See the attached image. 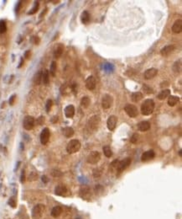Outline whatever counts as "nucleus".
<instances>
[{
    "label": "nucleus",
    "mask_w": 182,
    "mask_h": 219,
    "mask_svg": "<svg viewBox=\"0 0 182 219\" xmlns=\"http://www.w3.org/2000/svg\"><path fill=\"white\" fill-rule=\"evenodd\" d=\"M154 109V101L151 99L145 100L141 105V113L144 115H149Z\"/></svg>",
    "instance_id": "1"
},
{
    "label": "nucleus",
    "mask_w": 182,
    "mask_h": 219,
    "mask_svg": "<svg viewBox=\"0 0 182 219\" xmlns=\"http://www.w3.org/2000/svg\"><path fill=\"white\" fill-rule=\"evenodd\" d=\"M80 148H81V143L76 139H72L68 143L66 147V151L69 153H75L78 152Z\"/></svg>",
    "instance_id": "2"
},
{
    "label": "nucleus",
    "mask_w": 182,
    "mask_h": 219,
    "mask_svg": "<svg viewBox=\"0 0 182 219\" xmlns=\"http://www.w3.org/2000/svg\"><path fill=\"white\" fill-rule=\"evenodd\" d=\"M100 116L99 115H93L89 119L88 122H87V127L90 131H96L98 126L100 124Z\"/></svg>",
    "instance_id": "3"
},
{
    "label": "nucleus",
    "mask_w": 182,
    "mask_h": 219,
    "mask_svg": "<svg viewBox=\"0 0 182 219\" xmlns=\"http://www.w3.org/2000/svg\"><path fill=\"white\" fill-rule=\"evenodd\" d=\"M44 212H45V206L42 204H38L32 210V218L33 219H39L42 217Z\"/></svg>",
    "instance_id": "4"
},
{
    "label": "nucleus",
    "mask_w": 182,
    "mask_h": 219,
    "mask_svg": "<svg viewBox=\"0 0 182 219\" xmlns=\"http://www.w3.org/2000/svg\"><path fill=\"white\" fill-rule=\"evenodd\" d=\"M100 159H101L100 153L97 151H92L88 154L87 158V162L88 164H96L100 161Z\"/></svg>",
    "instance_id": "5"
},
{
    "label": "nucleus",
    "mask_w": 182,
    "mask_h": 219,
    "mask_svg": "<svg viewBox=\"0 0 182 219\" xmlns=\"http://www.w3.org/2000/svg\"><path fill=\"white\" fill-rule=\"evenodd\" d=\"M35 126V119L33 116L31 115H26L24 119V121H23V127L25 130L27 131H30L31 129H33Z\"/></svg>",
    "instance_id": "6"
},
{
    "label": "nucleus",
    "mask_w": 182,
    "mask_h": 219,
    "mask_svg": "<svg viewBox=\"0 0 182 219\" xmlns=\"http://www.w3.org/2000/svg\"><path fill=\"white\" fill-rule=\"evenodd\" d=\"M131 164V159L130 158H126L124 159V160L122 161H119L118 164V166H117V172H118V175L121 174L124 169H126L127 167L130 165Z\"/></svg>",
    "instance_id": "7"
},
{
    "label": "nucleus",
    "mask_w": 182,
    "mask_h": 219,
    "mask_svg": "<svg viewBox=\"0 0 182 219\" xmlns=\"http://www.w3.org/2000/svg\"><path fill=\"white\" fill-rule=\"evenodd\" d=\"M124 110L127 113V115L130 117H136L138 115V109L135 106L131 105V104H127L124 107Z\"/></svg>",
    "instance_id": "8"
},
{
    "label": "nucleus",
    "mask_w": 182,
    "mask_h": 219,
    "mask_svg": "<svg viewBox=\"0 0 182 219\" xmlns=\"http://www.w3.org/2000/svg\"><path fill=\"white\" fill-rule=\"evenodd\" d=\"M112 102H113L112 97L110 94H104L103 97H102V108L103 109H109L112 105Z\"/></svg>",
    "instance_id": "9"
},
{
    "label": "nucleus",
    "mask_w": 182,
    "mask_h": 219,
    "mask_svg": "<svg viewBox=\"0 0 182 219\" xmlns=\"http://www.w3.org/2000/svg\"><path fill=\"white\" fill-rule=\"evenodd\" d=\"M50 136H51V133H50V130H49V128H44V129H43V131H41V133H40V137H39L40 143H41L43 145H45V144L49 142Z\"/></svg>",
    "instance_id": "10"
},
{
    "label": "nucleus",
    "mask_w": 182,
    "mask_h": 219,
    "mask_svg": "<svg viewBox=\"0 0 182 219\" xmlns=\"http://www.w3.org/2000/svg\"><path fill=\"white\" fill-rule=\"evenodd\" d=\"M155 157V153L153 150H148L145 152L141 156V160L143 162H147L149 160H152Z\"/></svg>",
    "instance_id": "11"
},
{
    "label": "nucleus",
    "mask_w": 182,
    "mask_h": 219,
    "mask_svg": "<svg viewBox=\"0 0 182 219\" xmlns=\"http://www.w3.org/2000/svg\"><path fill=\"white\" fill-rule=\"evenodd\" d=\"M117 121H118V118L115 115H110L108 117V121H107V126L110 131H113L115 129L116 125H117Z\"/></svg>",
    "instance_id": "12"
},
{
    "label": "nucleus",
    "mask_w": 182,
    "mask_h": 219,
    "mask_svg": "<svg viewBox=\"0 0 182 219\" xmlns=\"http://www.w3.org/2000/svg\"><path fill=\"white\" fill-rule=\"evenodd\" d=\"M86 87L89 90H93L96 88V79L93 76H89L86 80Z\"/></svg>",
    "instance_id": "13"
},
{
    "label": "nucleus",
    "mask_w": 182,
    "mask_h": 219,
    "mask_svg": "<svg viewBox=\"0 0 182 219\" xmlns=\"http://www.w3.org/2000/svg\"><path fill=\"white\" fill-rule=\"evenodd\" d=\"M80 196L83 199H89L91 196V190L90 188L87 186H83L80 190Z\"/></svg>",
    "instance_id": "14"
},
{
    "label": "nucleus",
    "mask_w": 182,
    "mask_h": 219,
    "mask_svg": "<svg viewBox=\"0 0 182 219\" xmlns=\"http://www.w3.org/2000/svg\"><path fill=\"white\" fill-rule=\"evenodd\" d=\"M158 74V70L154 68H149L148 70H146L145 73V79H151L154 78L156 75Z\"/></svg>",
    "instance_id": "15"
},
{
    "label": "nucleus",
    "mask_w": 182,
    "mask_h": 219,
    "mask_svg": "<svg viewBox=\"0 0 182 219\" xmlns=\"http://www.w3.org/2000/svg\"><path fill=\"white\" fill-rule=\"evenodd\" d=\"M67 191H68L67 188L65 185H62V184L57 185L55 189V195H57V196H66Z\"/></svg>",
    "instance_id": "16"
},
{
    "label": "nucleus",
    "mask_w": 182,
    "mask_h": 219,
    "mask_svg": "<svg viewBox=\"0 0 182 219\" xmlns=\"http://www.w3.org/2000/svg\"><path fill=\"white\" fill-rule=\"evenodd\" d=\"M182 31V20L181 19H177L172 26V31L174 33H181Z\"/></svg>",
    "instance_id": "17"
},
{
    "label": "nucleus",
    "mask_w": 182,
    "mask_h": 219,
    "mask_svg": "<svg viewBox=\"0 0 182 219\" xmlns=\"http://www.w3.org/2000/svg\"><path fill=\"white\" fill-rule=\"evenodd\" d=\"M174 50H175V46H173V45L166 46H164V47H163V48L161 49L160 53H161V55H162L163 56H169L170 53H172Z\"/></svg>",
    "instance_id": "18"
},
{
    "label": "nucleus",
    "mask_w": 182,
    "mask_h": 219,
    "mask_svg": "<svg viewBox=\"0 0 182 219\" xmlns=\"http://www.w3.org/2000/svg\"><path fill=\"white\" fill-rule=\"evenodd\" d=\"M65 115L66 118H72L75 115V107L72 105H69L65 108Z\"/></svg>",
    "instance_id": "19"
},
{
    "label": "nucleus",
    "mask_w": 182,
    "mask_h": 219,
    "mask_svg": "<svg viewBox=\"0 0 182 219\" xmlns=\"http://www.w3.org/2000/svg\"><path fill=\"white\" fill-rule=\"evenodd\" d=\"M149 128H150V124H149L148 121H141L138 124V129L140 131H146L149 130Z\"/></svg>",
    "instance_id": "20"
},
{
    "label": "nucleus",
    "mask_w": 182,
    "mask_h": 219,
    "mask_svg": "<svg viewBox=\"0 0 182 219\" xmlns=\"http://www.w3.org/2000/svg\"><path fill=\"white\" fill-rule=\"evenodd\" d=\"M63 51H64V46L63 45L61 44H59L58 46H56V47L54 50V56L55 58H59L62 53H63Z\"/></svg>",
    "instance_id": "21"
},
{
    "label": "nucleus",
    "mask_w": 182,
    "mask_h": 219,
    "mask_svg": "<svg viewBox=\"0 0 182 219\" xmlns=\"http://www.w3.org/2000/svg\"><path fill=\"white\" fill-rule=\"evenodd\" d=\"M143 94L140 93V92H135V93H133L132 94V96H131V99H132V101L133 102H139L142 99H143Z\"/></svg>",
    "instance_id": "22"
},
{
    "label": "nucleus",
    "mask_w": 182,
    "mask_h": 219,
    "mask_svg": "<svg viewBox=\"0 0 182 219\" xmlns=\"http://www.w3.org/2000/svg\"><path fill=\"white\" fill-rule=\"evenodd\" d=\"M90 14L87 11H83L81 15V20L83 24L87 25L90 22Z\"/></svg>",
    "instance_id": "23"
},
{
    "label": "nucleus",
    "mask_w": 182,
    "mask_h": 219,
    "mask_svg": "<svg viewBox=\"0 0 182 219\" xmlns=\"http://www.w3.org/2000/svg\"><path fill=\"white\" fill-rule=\"evenodd\" d=\"M170 95V90H163L162 91L160 92V94L157 95V98L160 100H163L164 99L168 98Z\"/></svg>",
    "instance_id": "24"
},
{
    "label": "nucleus",
    "mask_w": 182,
    "mask_h": 219,
    "mask_svg": "<svg viewBox=\"0 0 182 219\" xmlns=\"http://www.w3.org/2000/svg\"><path fill=\"white\" fill-rule=\"evenodd\" d=\"M179 97L175 96V95H170L169 96V100H168V105L170 106H175L178 102H179Z\"/></svg>",
    "instance_id": "25"
},
{
    "label": "nucleus",
    "mask_w": 182,
    "mask_h": 219,
    "mask_svg": "<svg viewBox=\"0 0 182 219\" xmlns=\"http://www.w3.org/2000/svg\"><path fill=\"white\" fill-rule=\"evenodd\" d=\"M41 81H42V72L39 71L38 73L35 74V76L33 78V82H34L35 84L39 85V84H40Z\"/></svg>",
    "instance_id": "26"
},
{
    "label": "nucleus",
    "mask_w": 182,
    "mask_h": 219,
    "mask_svg": "<svg viewBox=\"0 0 182 219\" xmlns=\"http://www.w3.org/2000/svg\"><path fill=\"white\" fill-rule=\"evenodd\" d=\"M61 212H62V208L60 206H56L55 207H53L51 211V216L54 218H57L61 214Z\"/></svg>",
    "instance_id": "27"
},
{
    "label": "nucleus",
    "mask_w": 182,
    "mask_h": 219,
    "mask_svg": "<svg viewBox=\"0 0 182 219\" xmlns=\"http://www.w3.org/2000/svg\"><path fill=\"white\" fill-rule=\"evenodd\" d=\"M91 104V100L88 96H84L82 97L81 100V106L83 108H87Z\"/></svg>",
    "instance_id": "28"
},
{
    "label": "nucleus",
    "mask_w": 182,
    "mask_h": 219,
    "mask_svg": "<svg viewBox=\"0 0 182 219\" xmlns=\"http://www.w3.org/2000/svg\"><path fill=\"white\" fill-rule=\"evenodd\" d=\"M49 71L45 69L43 72H42V82L44 83V84L47 85L50 82V78H49Z\"/></svg>",
    "instance_id": "29"
},
{
    "label": "nucleus",
    "mask_w": 182,
    "mask_h": 219,
    "mask_svg": "<svg viewBox=\"0 0 182 219\" xmlns=\"http://www.w3.org/2000/svg\"><path fill=\"white\" fill-rule=\"evenodd\" d=\"M63 134L65 135L66 137H72L74 135V130L70 127H65L63 129Z\"/></svg>",
    "instance_id": "30"
},
{
    "label": "nucleus",
    "mask_w": 182,
    "mask_h": 219,
    "mask_svg": "<svg viewBox=\"0 0 182 219\" xmlns=\"http://www.w3.org/2000/svg\"><path fill=\"white\" fill-rule=\"evenodd\" d=\"M102 151H103V153H104V155H105L106 157H108V158L112 157V152L111 147H110L108 145H106V146L103 147H102Z\"/></svg>",
    "instance_id": "31"
},
{
    "label": "nucleus",
    "mask_w": 182,
    "mask_h": 219,
    "mask_svg": "<svg viewBox=\"0 0 182 219\" xmlns=\"http://www.w3.org/2000/svg\"><path fill=\"white\" fill-rule=\"evenodd\" d=\"M173 69L175 73H181V60H179L178 62H176L174 64Z\"/></svg>",
    "instance_id": "32"
},
{
    "label": "nucleus",
    "mask_w": 182,
    "mask_h": 219,
    "mask_svg": "<svg viewBox=\"0 0 182 219\" xmlns=\"http://www.w3.org/2000/svg\"><path fill=\"white\" fill-rule=\"evenodd\" d=\"M39 3L38 1H35V4H34V7L28 12V15H34L37 12V10L39 9Z\"/></svg>",
    "instance_id": "33"
},
{
    "label": "nucleus",
    "mask_w": 182,
    "mask_h": 219,
    "mask_svg": "<svg viewBox=\"0 0 182 219\" xmlns=\"http://www.w3.org/2000/svg\"><path fill=\"white\" fill-rule=\"evenodd\" d=\"M7 31V25L5 21L3 20H0V34H3L5 33Z\"/></svg>",
    "instance_id": "34"
},
{
    "label": "nucleus",
    "mask_w": 182,
    "mask_h": 219,
    "mask_svg": "<svg viewBox=\"0 0 182 219\" xmlns=\"http://www.w3.org/2000/svg\"><path fill=\"white\" fill-rule=\"evenodd\" d=\"M55 72H56V62L55 61H53L51 62V69H50V73L52 76H55Z\"/></svg>",
    "instance_id": "35"
},
{
    "label": "nucleus",
    "mask_w": 182,
    "mask_h": 219,
    "mask_svg": "<svg viewBox=\"0 0 182 219\" xmlns=\"http://www.w3.org/2000/svg\"><path fill=\"white\" fill-rule=\"evenodd\" d=\"M143 90H145V94H152V93H153V90H152L149 86H148L147 84H144Z\"/></svg>",
    "instance_id": "36"
},
{
    "label": "nucleus",
    "mask_w": 182,
    "mask_h": 219,
    "mask_svg": "<svg viewBox=\"0 0 182 219\" xmlns=\"http://www.w3.org/2000/svg\"><path fill=\"white\" fill-rule=\"evenodd\" d=\"M138 140H139V135L136 134V133H134V134L131 137V138H130V141H131L132 143H136L138 142Z\"/></svg>",
    "instance_id": "37"
},
{
    "label": "nucleus",
    "mask_w": 182,
    "mask_h": 219,
    "mask_svg": "<svg viewBox=\"0 0 182 219\" xmlns=\"http://www.w3.org/2000/svg\"><path fill=\"white\" fill-rule=\"evenodd\" d=\"M51 106H52V100H48L47 102H46V111L47 112H49L51 110Z\"/></svg>",
    "instance_id": "38"
},
{
    "label": "nucleus",
    "mask_w": 182,
    "mask_h": 219,
    "mask_svg": "<svg viewBox=\"0 0 182 219\" xmlns=\"http://www.w3.org/2000/svg\"><path fill=\"white\" fill-rule=\"evenodd\" d=\"M51 174H52V175L55 176V177H59V176H61V175H62V173H61L60 171H59V170H53Z\"/></svg>",
    "instance_id": "39"
},
{
    "label": "nucleus",
    "mask_w": 182,
    "mask_h": 219,
    "mask_svg": "<svg viewBox=\"0 0 182 219\" xmlns=\"http://www.w3.org/2000/svg\"><path fill=\"white\" fill-rule=\"evenodd\" d=\"M93 175H94V177H99V176L101 175L100 170H99L98 169H95L93 170Z\"/></svg>",
    "instance_id": "40"
},
{
    "label": "nucleus",
    "mask_w": 182,
    "mask_h": 219,
    "mask_svg": "<svg viewBox=\"0 0 182 219\" xmlns=\"http://www.w3.org/2000/svg\"><path fill=\"white\" fill-rule=\"evenodd\" d=\"M9 204L12 207H14V208L16 206V203H15V201H14V197L10 198V200H9Z\"/></svg>",
    "instance_id": "41"
},
{
    "label": "nucleus",
    "mask_w": 182,
    "mask_h": 219,
    "mask_svg": "<svg viewBox=\"0 0 182 219\" xmlns=\"http://www.w3.org/2000/svg\"><path fill=\"white\" fill-rule=\"evenodd\" d=\"M29 178H30V181H35V180H36L37 175L33 172V173H31V175H30V177H29Z\"/></svg>",
    "instance_id": "42"
},
{
    "label": "nucleus",
    "mask_w": 182,
    "mask_h": 219,
    "mask_svg": "<svg viewBox=\"0 0 182 219\" xmlns=\"http://www.w3.org/2000/svg\"><path fill=\"white\" fill-rule=\"evenodd\" d=\"M38 124L39 125H42L44 122H45V117H43V116H40L39 118H38Z\"/></svg>",
    "instance_id": "43"
},
{
    "label": "nucleus",
    "mask_w": 182,
    "mask_h": 219,
    "mask_svg": "<svg viewBox=\"0 0 182 219\" xmlns=\"http://www.w3.org/2000/svg\"><path fill=\"white\" fill-rule=\"evenodd\" d=\"M14 100H15V94L12 95L9 99V105L10 106H13L14 105Z\"/></svg>",
    "instance_id": "44"
},
{
    "label": "nucleus",
    "mask_w": 182,
    "mask_h": 219,
    "mask_svg": "<svg viewBox=\"0 0 182 219\" xmlns=\"http://www.w3.org/2000/svg\"><path fill=\"white\" fill-rule=\"evenodd\" d=\"M32 41H34L35 42V44H39V37L38 36H33V39H32Z\"/></svg>",
    "instance_id": "45"
},
{
    "label": "nucleus",
    "mask_w": 182,
    "mask_h": 219,
    "mask_svg": "<svg viewBox=\"0 0 182 219\" xmlns=\"http://www.w3.org/2000/svg\"><path fill=\"white\" fill-rule=\"evenodd\" d=\"M24 180H25V176H24V170H23V171H22V175H21V176H20V181H21V182H24Z\"/></svg>",
    "instance_id": "46"
},
{
    "label": "nucleus",
    "mask_w": 182,
    "mask_h": 219,
    "mask_svg": "<svg viewBox=\"0 0 182 219\" xmlns=\"http://www.w3.org/2000/svg\"><path fill=\"white\" fill-rule=\"evenodd\" d=\"M41 180H42V181L44 183H47L49 181V179H48L45 175H43V176L41 177Z\"/></svg>",
    "instance_id": "47"
},
{
    "label": "nucleus",
    "mask_w": 182,
    "mask_h": 219,
    "mask_svg": "<svg viewBox=\"0 0 182 219\" xmlns=\"http://www.w3.org/2000/svg\"><path fill=\"white\" fill-rule=\"evenodd\" d=\"M20 7H21V2H18L17 6H16V9H15V11H16V12H18V11H19Z\"/></svg>",
    "instance_id": "48"
},
{
    "label": "nucleus",
    "mask_w": 182,
    "mask_h": 219,
    "mask_svg": "<svg viewBox=\"0 0 182 219\" xmlns=\"http://www.w3.org/2000/svg\"><path fill=\"white\" fill-rule=\"evenodd\" d=\"M24 56H25L26 58H30V51H27V52L24 53Z\"/></svg>",
    "instance_id": "49"
},
{
    "label": "nucleus",
    "mask_w": 182,
    "mask_h": 219,
    "mask_svg": "<svg viewBox=\"0 0 182 219\" xmlns=\"http://www.w3.org/2000/svg\"><path fill=\"white\" fill-rule=\"evenodd\" d=\"M23 62H24V59H23V58H21V60H20V62H19V65H18V68H20V67L23 65Z\"/></svg>",
    "instance_id": "50"
},
{
    "label": "nucleus",
    "mask_w": 182,
    "mask_h": 219,
    "mask_svg": "<svg viewBox=\"0 0 182 219\" xmlns=\"http://www.w3.org/2000/svg\"><path fill=\"white\" fill-rule=\"evenodd\" d=\"M179 154H180V156H181V150H180V152H179Z\"/></svg>",
    "instance_id": "51"
}]
</instances>
